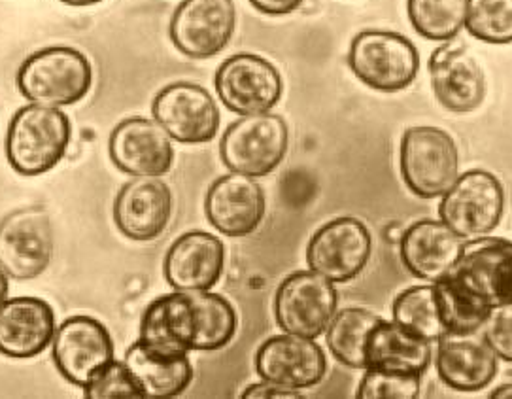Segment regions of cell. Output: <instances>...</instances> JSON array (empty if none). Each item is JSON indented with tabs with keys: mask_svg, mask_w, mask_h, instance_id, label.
Here are the masks:
<instances>
[{
	"mask_svg": "<svg viewBox=\"0 0 512 399\" xmlns=\"http://www.w3.org/2000/svg\"><path fill=\"white\" fill-rule=\"evenodd\" d=\"M463 237L441 220H418L399 237V254L410 275L427 282L446 277L463 252Z\"/></svg>",
	"mask_w": 512,
	"mask_h": 399,
	"instance_id": "22",
	"label": "cell"
},
{
	"mask_svg": "<svg viewBox=\"0 0 512 399\" xmlns=\"http://www.w3.org/2000/svg\"><path fill=\"white\" fill-rule=\"evenodd\" d=\"M242 398L244 399H301L303 394L299 390H293V388H284V386H278L274 382L261 381L257 384L248 386L244 392H242Z\"/></svg>",
	"mask_w": 512,
	"mask_h": 399,
	"instance_id": "35",
	"label": "cell"
},
{
	"mask_svg": "<svg viewBox=\"0 0 512 399\" xmlns=\"http://www.w3.org/2000/svg\"><path fill=\"white\" fill-rule=\"evenodd\" d=\"M482 330L484 343L492 348L497 360L512 364V305L494 309Z\"/></svg>",
	"mask_w": 512,
	"mask_h": 399,
	"instance_id": "34",
	"label": "cell"
},
{
	"mask_svg": "<svg viewBox=\"0 0 512 399\" xmlns=\"http://www.w3.org/2000/svg\"><path fill=\"white\" fill-rule=\"evenodd\" d=\"M152 114L172 140L182 144H205L220 131V108L205 87L176 82L155 95Z\"/></svg>",
	"mask_w": 512,
	"mask_h": 399,
	"instance_id": "15",
	"label": "cell"
},
{
	"mask_svg": "<svg viewBox=\"0 0 512 399\" xmlns=\"http://www.w3.org/2000/svg\"><path fill=\"white\" fill-rule=\"evenodd\" d=\"M492 399H512V384H503L499 388H495L494 392L490 394Z\"/></svg>",
	"mask_w": 512,
	"mask_h": 399,
	"instance_id": "37",
	"label": "cell"
},
{
	"mask_svg": "<svg viewBox=\"0 0 512 399\" xmlns=\"http://www.w3.org/2000/svg\"><path fill=\"white\" fill-rule=\"evenodd\" d=\"M435 369L448 388L456 392H478L494 381L497 356L486 343L446 337L437 350Z\"/></svg>",
	"mask_w": 512,
	"mask_h": 399,
	"instance_id": "25",
	"label": "cell"
},
{
	"mask_svg": "<svg viewBox=\"0 0 512 399\" xmlns=\"http://www.w3.org/2000/svg\"><path fill=\"white\" fill-rule=\"evenodd\" d=\"M93 86V67L84 53L70 46H52L29 55L18 70L21 95L35 105L80 103Z\"/></svg>",
	"mask_w": 512,
	"mask_h": 399,
	"instance_id": "3",
	"label": "cell"
},
{
	"mask_svg": "<svg viewBox=\"0 0 512 399\" xmlns=\"http://www.w3.org/2000/svg\"><path fill=\"white\" fill-rule=\"evenodd\" d=\"M339 294L329 278L297 271L282 280L274 295V318L284 333L320 337L337 313Z\"/></svg>",
	"mask_w": 512,
	"mask_h": 399,
	"instance_id": "8",
	"label": "cell"
},
{
	"mask_svg": "<svg viewBox=\"0 0 512 399\" xmlns=\"http://www.w3.org/2000/svg\"><path fill=\"white\" fill-rule=\"evenodd\" d=\"M172 216V193L157 176H135L114 201V222L121 233L138 243L163 235Z\"/></svg>",
	"mask_w": 512,
	"mask_h": 399,
	"instance_id": "20",
	"label": "cell"
},
{
	"mask_svg": "<svg viewBox=\"0 0 512 399\" xmlns=\"http://www.w3.org/2000/svg\"><path fill=\"white\" fill-rule=\"evenodd\" d=\"M399 167L405 186L416 197H443L458 178V146L439 127H410L401 137Z\"/></svg>",
	"mask_w": 512,
	"mask_h": 399,
	"instance_id": "6",
	"label": "cell"
},
{
	"mask_svg": "<svg viewBox=\"0 0 512 399\" xmlns=\"http://www.w3.org/2000/svg\"><path fill=\"white\" fill-rule=\"evenodd\" d=\"M437 290L439 314L448 337H469L484 328L492 309L475 295L469 294L454 278L433 282Z\"/></svg>",
	"mask_w": 512,
	"mask_h": 399,
	"instance_id": "29",
	"label": "cell"
},
{
	"mask_svg": "<svg viewBox=\"0 0 512 399\" xmlns=\"http://www.w3.org/2000/svg\"><path fill=\"white\" fill-rule=\"evenodd\" d=\"M290 129L273 112L240 116L220 140V157L231 173L263 178L273 173L288 154Z\"/></svg>",
	"mask_w": 512,
	"mask_h": 399,
	"instance_id": "4",
	"label": "cell"
},
{
	"mask_svg": "<svg viewBox=\"0 0 512 399\" xmlns=\"http://www.w3.org/2000/svg\"><path fill=\"white\" fill-rule=\"evenodd\" d=\"M407 14L418 35L446 42L465 27L467 0H407Z\"/></svg>",
	"mask_w": 512,
	"mask_h": 399,
	"instance_id": "30",
	"label": "cell"
},
{
	"mask_svg": "<svg viewBox=\"0 0 512 399\" xmlns=\"http://www.w3.org/2000/svg\"><path fill=\"white\" fill-rule=\"evenodd\" d=\"M55 330V313L44 299H6L0 307V354L31 360L52 345Z\"/></svg>",
	"mask_w": 512,
	"mask_h": 399,
	"instance_id": "23",
	"label": "cell"
},
{
	"mask_svg": "<svg viewBox=\"0 0 512 399\" xmlns=\"http://www.w3.org/2000/svg\"><path fill=\"white\" fill-rule=\"evenodd\" d=\"M237 29L233 0H182L171 19L172 44L191 59L222 53Z\"/></svg>",
	"mask_w": 512,
	"mask_h": 399,
	"instance_id": "12",
	"label": "cell"
},
{
	"mask_svg": "<svg viewBox=\"0 0 512 399\" xmlns=\"http://www.w3.org/2000/svg\"><path fill=\"white\" fill-rule=\"evenodd\" d=\"M257 12L265 16H288L295 12L305 0H248Z\"/></svg>",
	"mask_w": 512,
	"mask_h": 399,
	"instance_id": "36",
	"label": "cell"
},
{
	"mask_svg": "<svg viewBox=\"0 0 512 399\" xmlns=\"http://www.w3.org/2000/svg\"><path fill=\"white\" fill-rule=\"evenodd\" d=\"M348 67L365 86L397 93L416 80L420 53L407 36L393 31H361L348 50Z\"/></svg>",
	"mask_w": 512,
	"mask_h": 399,
	"instance_id": "5",
	"label": "cell"
},
{
	"mask_svg": "<svg viewBox=\"0 0 512 399\" xmlns=\"http://www.w3.org/2000/svg\"><path fill=\"white\" fill-rule=\"evenodd\" d=\"M505 210V191L499 178L473 169L458 174L439 203V220L463 239H477L499 226Z\"/></svg>",
	"mask_w": 512,
	"mask_h": 399,
	"instance_id": "7",
	"label": "cell"
},
{
	"mask_svg": "<svg viewBox=\"0 0 512 399\" xmlns=\"http://www.w3.org/2000/svg\"><path fill=\"white\" fill-rule=\"evenodd\" d=\"M52 358L59 373L86 388L99 371L116 360L110 331L91 316L67 318L53 335Z\"/></svg>",
	"mask_w": 512,
	"mask_h": 399,
	"instance_id": "13",
	"label": "cell"
},
{
	"mask_svg": "<svg viewBox=\"0 0 512 399\" xmlns=\"http://www.w3.org/2000/svg\"><path fill=\"white\" fill-rule=\"evenodd\" d=\"M8 292H10V284H8V275L0 269V307L2 303L8 299Z\"/></svg>",
	"mask_w": 512,
	"mask_h": 399,
	"instance_id": "38",
	"label": "cell"
},
{
	"mask_svg": "<svg viewBox=\"0 0 512 399\" xmlns=\"http://www.w3.org/2000/svg\"><path fill=\"white\" fill-rule=\"evenodd\" d=\"M373 237L367 226L352 216H342L320 227L307 246L308 269L331 282L358 277L369 263Z\"/></svg>",
	"mask_w": 512,
	"mask_h": 399,
	"instance_id": "14",
	"label": "cell"
},
{
	"mask_svg": "<svg viewBox=\"0 0 512 399\" xmlns=\"http://www.w3.org/2000/svg\"><path fill=\"white\" fill-rule=\"evenodd\" d=\"M378 314L361 307H348L335 313L325 330L327 347L333 358L352 369H365V348L371 331L382 322Z\"/></svg>",
	"mask_w": 512,
	"mask_h": 399,
	"instance_id": "27",
	"label": "cell"
},
{
	"mask_svg": "<svg viewBox=\"0 0 512 399\" xmlns=\"http://www.w3.org/2000/svg\"><path fill=\"white\" fill-rule=\"evenodd\" d=\"M448 277L492 311L512 305V241L486 235L471 239Z\"/></svg>",
	"mask_w": 512,
	"mask_h": 399,
	"instance_id": "11",
	"label": "cell"
},
{
	"mask_svg": "<svg viewBox=\"0 0 512 399\" xmlns=\"http://www.w3.org/2000/svg\"><path fill=\"white\" fill-rule=\"evenodd\" d=\"M214 87L227 110L248 116L271 112L282 97V76L271 61L256 53H237L216 70Z\"/></svg>",
	"mask_w": 512,
	"mask_h": 399,
	"instance_id": "10",
	"label": "cell"
},
{
	"mask_svg": "<svg viewBox=\"0 0 512 399\" xmlns=\"http://www.w3.org/2000/svg\"><path fill=\"white\" fill-rule=\"evenodd\" d=\"M465 29L486 44H511L512 0H467Z\"/></svg>",
	"mask_w": 512,
	"mask_h": 399,
	"instance_id": "31",
	"label": "cell"
},
{
	"mask_svg": "<svg viewBox=\"0 0 512 399\" xmlns=\"http://www.w3.org/2000/svg\"><path fill=\"white\" fill-rule=\"evenodd\" d=\"M420 388L422 375L365 369L356 396L358 399H416Z\"/></svg>",
	"mask_w": 512,
	"mask_h": 399,
	"instance_id": "32",
	"label": "cell"
},
{
	"mask_svg": "<svg viewBox=\"0 0 512 399\" xmlns=\"http://www.w3.org/2000/svg\"><path fill=\"white\" fill-rule=\"evenodd\" d=\"M112 163L131 176H165L174 161L169 133L150 118H127L108 140Z\"/></svg>",
	"mask_w": 512,
	"mask_h": 399,
	"instance_id": "19",
	"label": "cell"
},
{
	"mask_svg": "<svg viewBox=\"0 0 512 399\" xmlns=\"http://www.w3.org/2000/svg\"><path fill=\"white\" fill-rule=\"evenodd\" d=\"M70 137L72 125L61 108L31 103L8 125L6 159L21 176L46 174L67 154Z\"/></svg>",
	"mask_w": 512,
	"mask_h": 399,
	"instance_id": "2",
	"label": "cell"
},
{
	"mask_svg": "<svg viewBox=\"0 0 512 399\" xmlns=\"http://www.w3.org/2000/svg\"><path fill=\"white\" fill-rule=\"evenodd\" d=\"M87 399H144L127 365L114 360L84 388Z\"/></svg>",
	"mask_w": 512,
	"mask_h": 399,
	"instance_id": "33",
	"label": "cell"
},
{
	"mask_svg": "<svg viewBox=\"0 0 512 399\" xmlns=\"http://www.w3.org/2000/svg\"><path fill=\"white\" fill-rule=\"evenodd\" d=\"M52 256V220L42 207L14 210L0 222V269L8 278L40 277Z\"/></svg>",
	"mask_w": 512,
	"mask_h": 399,
	"instance_id": "9",
	"label": "cell"
},
{
	"mask_svg": "<svg viewBox=\"0 0 512 399\" xmlns=\"http://www.w3.org/2000/svg\"><path fill=\"white\" fill-rule=\"evenodd\" d=\"M267 199L256 178L229 173L220 176L206 193L205 214L208 222L225 237L239 239L261 226Z\"/></svg>",
	"mask_w": 512,
	"mask_h": 399,
	"instance_id": "18",
	"label": "cell"
},
{
	"mask_svg": "<svg viewBox=\"0 0 512 399\" xmlns=\"http://www.w3.org/2000/svg\"><path fill=\"white\" fill-rule=\"evenodd\" d=\"M225 244L212 233L189 231L172 243L163 271L178 292H206L222 278Z\"/></svg>",
	"mask_w": 512,
	"mask_h": 399,
	"instance_id": "21",
	"label": "cell"
},
{
	"mask_svg": "<svg viewBox=\"0 0 512 399\" xmlns=\"http://www.w3.org/2000/svg\"><path fill=\"white\" fill-rule=\"evenodd\" d=\"M63 4H69V6H78V8H84V6H93V4H99L103 0H61Z\"/></svg>",
	"mask_w": 512,
	"mask_h": 399,
	"instance_id": "39",
	"label": "cell"
},
{
	"mask_svg": "<svg viewBox=\"0 0 512 399\" xmlns=\"http://www.w3.org/2000/svg\"><path fill=\"white\" fill-rule=\"evenodd\" d=\"M427 72L435 99L448 112L467 114L484 103L486 74L463 42H441L427 61Z\"/></svg>",
	"mask_w": 512,
	"mask_h": 399,
	"instance_id": "16",
	"label": "cell"
},
{
	"mask_svg": "<svg viewBox=\"0 0 512 399\" xmlns=\"http://www.w3.org/2000/svg\"><path fill=\"white\" fill-rule=\"evenodd\" d=\"M429 364L431 343L393 320H382L371 331L365 348V369L424 375Z\"/></svg>",
	"mask_w": 512,
	"mask_h": 399,
	"instance_id": "26",
	"label": "cell"
},
{
	"mask_svg": "<svg viewBox=\"0 0 512 399\" xmlns=\"http://www.w3.org/2000/svg\"><path fill=\"white\" fill-rule=\"evenodd\" d=\"M392 320L429 343H441L448 337L439 314L435 284L412 286L397 295L393 301Z\"/></svg>",
	"mask_w": 512,
	"mask_h": 399,
	"instance_id": "28",
	"label": "cell"
},
{
	"mask_svg": "<svg viewBox=\"0 0 512 399\" xmlns=\"http://www.w3.org/2000/svg\"><path fill=\"white\" fill-rule=\"evenodd\" d=\"M123 364L144 399L178 398L188 390L195 375L188 352L155 347L142 339L125 352Z\"/></svg>",
	"mask_w": 512,
	"mask_h": 399,
	"instance_id": "24",
	"label": "cell"
},
{
	"mask_svg": "<svg viewBox=\"0 0 512 399\" xmlns=\"http://www.w3.org/2000/svg\"><path fill=\"white\" fill-rule=\"evenodd\" d=\"M256 371L261 381L307 390L324 381L327 360L314 339L284 333L274 335L257 348Z\"/></svg>",
	"mask_w": 512,
	"mask_h": 399,
	"instance_id": "17",
	"label": "cell"
},
{
	"mask_svg": "<svg viewBox=\"0 0 512 399\" xmlns=\"http://www.w3.org/2000/svg\"><path fill=\"white\" fill-rule=\"evenodd\" d=\"M239 328L235 307L220 294L172 292L154 299L140 320L142 341L182 352L227 347Z\"/></svg>",
	"mask_w": 512,
	"mask_h": 399,
	"instance_id": "1",
	"label": "cell"
}]
</instances>
